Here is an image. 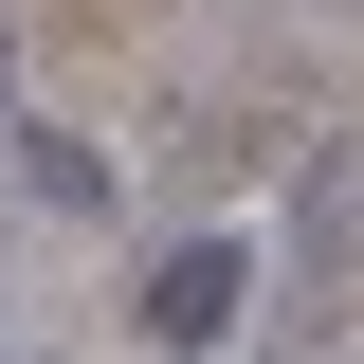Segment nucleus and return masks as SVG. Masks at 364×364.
I'll use <instances>...</instances> for the list:
<instances>
[{
  "instance_id": "1",
  "label": "nucleus",
  "mask_w": 364,
  "mask_h": 364,
  "mask_svg": "<svg viewBox=\"0 0 364 364\" xmlns=\"http://www.w3.org/2000/svg\"><path fill=\"white\" fill-rule=\"evenodd\" d=\"M237 310H255V255H237V237H182L164 273H146V346H237Z\"/></svg>"
},
{
  "instance_id": "2",
  "label": "nucleus",
  "mask_w": 364,
  "mask_h": 364,
  "mask_svg": "<svg viewBox=\"0 0 364 364\" xmlns=\"http://www.w3.org/2000/svg\"><path fill=\"white\" fill-rule=\"evenodd\" d=\"M18 164H37V200H55V219H91V200H109V164H91L73 128H18Z\"/></svg>"
},
{
  "instance_id": "3",
  "label": "nucleus",
  "mask_w": 364,
  "mask_h": 364,
  "mask_svg": "<svg viewBox=\"0 0 364 364\" xmlns=\"http://www.w3.org/2000/svg\"><path fill=\"white\" fill-rule=\"evenodd\" d=\"M0 91H18V18H0Z\"/></svg>"
}]
</instances>
